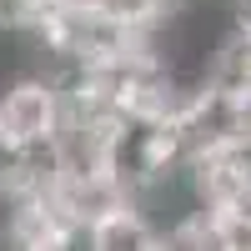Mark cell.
<instances>
[{
  "instance_id": "cell-1",
  "label": "cell",
  "mask_w": 251,
  "mask_h": 251,
  "mask_svg": "<svg viewBox=\"0 0 251 251\" xmlns=\"http://www.w3.org/2000/svg\"><path fill=\"white\" fill-rule=\"evenodd\" d=\"M60 126V80L40 71H20L0 86V141L30 156L46 151Z\"/></svg>"
},
{
  "instance_id": "cell-2",
  "label": "cell",
  "mask_w": 251,
  "mask_h": 251,
  "mask_svg": "<svg viewBox=\"0 0 251 251\" xmlns=\"http://www.w3.org/2000/svg\"><path fill=\"white\" fill-rule=\"evenodd\" d=\"M55 206L86 231V226H96V221H106V216L131 206V181L121 171H91V176L55 171Z\"/></svg>"
},
{
  "instance_id": "cell-3",
  "label": "cell",
  "mask_w": 251,
  "mask_h": 251,
  "mask_svg": "<svg viewBox=\"0 0 251 251\" xmlns=\"http://www.w3.org/2000/svg\"><path fill=\"white\" fill-rule=\"evenodd\" d=\"M80 251H161V231L141 211H116L80 231Z\"/></svg>"
},
{
  "instance_id": "cell-4",
  "label": "cell",
  "mask_w": 251,
  "mask_h": 251,
  "mask_svg": "<svg viewBox=\"0 0 251 251\" xmlns=\"http://www.w3.org/2000/svg\"><path fill=\"white\" fill-rule=\"evenodd\" d=\"M66 5H80V10H96V15H106L116 20L121 30H151L156 20L171 10L166 0H66Z\"/></svg>"
}]
</instances>
